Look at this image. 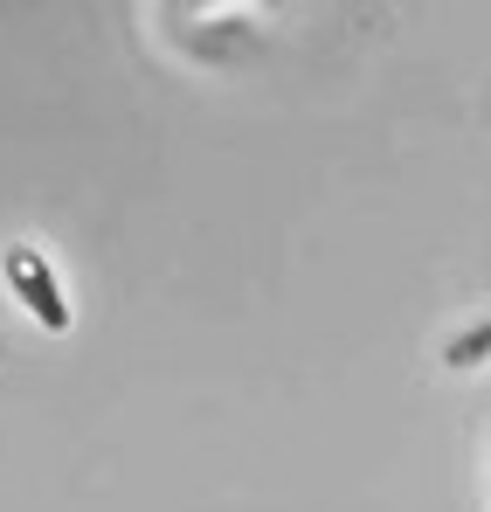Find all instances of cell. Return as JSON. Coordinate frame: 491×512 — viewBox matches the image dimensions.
I'll return each instance as SVG.
<instances>
[{"label":"cell","instance_id":"cell-1","mask_svg":"<svg viewBox=\"0 0 491 512\" xmlns=\"http://www.w3.org/2000/svg\"><path fill=\"white\" fill-rule=\"evenodd\" d=\"M0 270H7V291H14V298H21V305H28V312H35L49 333H70V298H63V284H56L49 256L28 250V243H14Z\"/></svg>","mask_w":491,"mask_h":512},{"label":"cell","instance_id":"cell-2","mask_svg":"<svg viewBox=\"0 0 491 512\" xmlns=\"http://www.w3.org/2000/svg\"><path fill=\"white\" fill-rule=\"evenodd\" d=\"M443 360H450V367H478V360H491V319L471 326V333H457V340L443 346Z\"/></svg>","mask_w":491,"mask_h":512}]
</instances>
